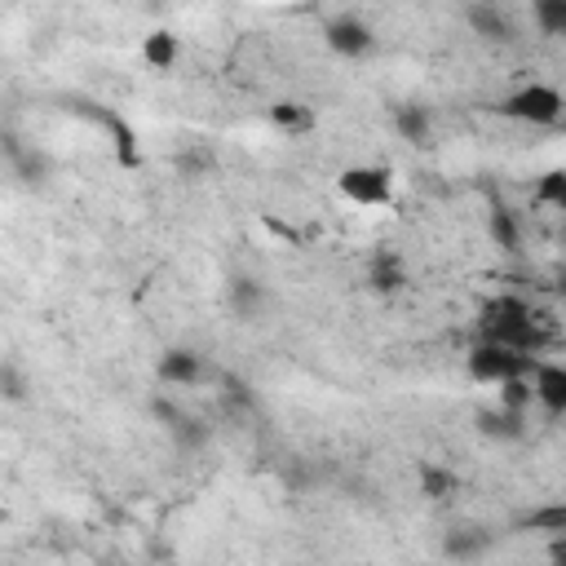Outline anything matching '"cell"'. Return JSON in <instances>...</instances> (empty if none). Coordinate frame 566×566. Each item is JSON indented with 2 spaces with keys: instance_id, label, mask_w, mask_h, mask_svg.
<instances>
[{
  "instance_id": "d6986e66",
  "label": "cell",
  "mask_w": 566,
  "mask_h": 566,
  "mask_svg": "<svg viewBox=\"0 0 566 566\" xmlns=\"http://www.w3.org/2000/svg\"><path fill=\"white\" fill-rule=\"evenodd\" d=\"M523 531H544V536H566V504H540L523 518Z\"/></svg>"
},
{
  "instance_id": "e0dca14e",
  "label": "cell",
  "mask_w": 566,
  "mask_h": 566,
  "mask_svg": "<svg viewBox=\"0 0 566 566\" xmlns=\"http://www.w3.org/2000/svg\"><path fill=\"white\" fill-rule=\"evenodd\" d=\"M487 231L496 240L500 253H518V221L504 204H491V217H487Z\"/></svg>"
},
{
  "instance_id": "277c9868",
  "label": "cell",
  "mask_w": 566,
  "mask_h": 566,
  "mask_svg": "<svg viewBox=\"0 0 566 566\" xmlns=\"http://www.w3.org/2000/svg\"><path fill=\"white\" fill-rule=\"evenodd\" d=\"M336 191L355 204H389V173L385 168H372V164H355L336 178Z\"/></svg>"
},
{
  "instance_id": "9c48e42d",
  "label": "cell",
  "mask_w": 566,
  "mask_h": 566,
  "mask_svg": "<svg viewBox=\"0 0 566 566\" xmlns=\"http://www.w3.org/2000/svg\"><path fill=\"white\" fill-rule=\"evenodd\" d=\"M531 385H536V399H540L549 412H566V368H557V363H536Z\"/></svg>"
},
{
  "instance_id": "44dd1931",
  "label": "cell",
  "mask_w": 566,
  "mask_h": 566,
  "mask_svg": "<svg viewBox=\"0 0 566 566\" xmlns=\"http://www.w3.org/2000/svg\"><path fill=\"white\" fill-rule=\"evenodd\" d=\"M421 491L429 500H447L451 491H456V474L442 469V465H421Z\"/></svg>"
},
{
  "instance_id": "f1b7e54d",
  "label": "cell",
  "mask_w": 566,
  "mask_h": 566,
  "mask_svg": "<svg viewBox=\"0 0 566 566\" xmlns=\"http://www.w3.org/2000/svg\"><path fill=\"white\" fill-rule=\"evenodd\" d=\"M549 566H566V536L549 540Z\"/></svg>"
},
{
  "instance_id": "5bb4252c",
  "label": "cell",
  "mask_w": 566,
  "mask_h": 566,
  "mask_svg": "<svg viewBox=\"0 0 566 566\" xmlns=\"http://www.w3.org/2000/svg\"><path fill=\"white\" fill-rule=\"evenodd\" d=\"M5 151H10V168H14V173H18L27 186H40V182H44V173H49V159H44V155L23 151L18 138H5Z\"/></svg>"
},
{
  "instance_id": "603a6c76",
  "label": "cell",
  "mask_w": 566,
  "mask_h": 566,
  "mask_svg": "<svg viewBox=\"0 0 566 566\" xmlns=\"http://www.w3.org/2000/svg\"><path fill=\"white\" fill-rule=\"evenodd\" d=\"M536 200H540V204H549V208H557V213H566V173H562V168H553V173H544V178H540Z\"/></svg>"
},
{
  "instance_id": "f546056e",
  "label": "cell",
  "mask_w": 566,
  "mask_h": 566,
  "mask_svg": "<svg viewBox=\"0 0 566 566\" xmlns=\"http://www.w3.org/2000/svg\"><path fill=\"white\" fill-rule=\"evenodd\" d=\"M557 293H562V297H566V274H562V279H557Z\"/></svg>"
},
{
  "instance_id": "52a82bcc",
  "label": "cell",
  "mask_w": 566,
  "mask_h": 566,
  "mask_svg": "<svg viewBox=\"0 0 566 566\" xmlns=\"http://www.w3.org/2000/svg\"><path fill=\"white\" fill-rule=\"evenodd\" d=\"M204 376V359L195 350H164L159 355V381L164 385H195Z\"/></svg>"
},
{
  "instance_id": "8fae6325",
  "label": "cell",
  "mask_w": 566,
  "mask_h": 566,
  "mask_svg": "<svg viewBox=\"0 0 566 566\" xmlns=\"http://www.w3.org/2000/svg\"><path fill=\"white\" fill-rule=\"evenodd\" d=\"M465 18H469V27H474L483 40H496V44L514 40V23H509L496 5H469V10H465Z\"/></svg>"
},
{
  "instance_id": "7c38bea8",
  "label": "cell",
  "mask_w": 566,
  "mask_h": 566,
  "mask_svg": "<svg viewBox=\"0 0 566 566\" xmlns=\"http://www.w3.org/2000/svg\"><path fill=\"white\" fill-rule=\"evenodd\" d=\"M178 53H182V44H178L173 31H151V36L142 40V59H146V67H155V72L178 67Z\"/></svg>"
},
{
  "instance_id": "ba28073f",
  "label": "cell",
  "mask_w": 566,
  "mask_h": 566,
  "mask_svg": "<svg viewBox=\"0 0 566 566\" xmlns=\"http://www.w3.org/2000/svg\"><path fill=\"white\" fill-rule=\"evenodd\" d=\"M491 549V531H483V527H451L447 536H442V553L451 557V562H474V557H483Z\"/></svg>"
},
{
  "instance_id": "ffe728a7",
  "label": "cell",
  "mask_w": 566,
  "mask_h": 566,
  "mask_svg": "<svg viewBox=\"0 0 566 566\" xmlns=\"http://www.w3.org/2000/svg\"><path fill=\"white\" fill-rule=\"evenodd\" d=\"M394 125H399V133H403L408 142H425V138H429V111H425V106H399Z\"/></svg>"
},
{
  "instance_id": "ac0fdd59",
  "label": "cell",
  "mask_w": 566,
  "mask_h": 566,
  "mask_svg": "<svg viewBox=\"0 0 566 566\" xmlns=\"http://www.w3.org/2000/svg\"><path fill=\"white\" fill-rule=\"evenodd\" d=\"M514 319H536L531 314V306L523 301V297H491L487 306H483V319L478 323H514Z\"/></svg>"
},
{
  "instance_id": "7a4b0ae2",
  "label": "cell",
  "mask_w": 566,
  "mask_h": 566,
  "mask_svg": "<svg viewBox=\"0 0 566 566\" xmlns=\"http://www.w3.org/2000/svg\"><path fill=\"white\" fill-rule=\"evenodd\" d=\"M536 363L540 359H527V355H514V350H500V346H487L478 342L469 350V376L483 381V385H504V381H523V376H536Z\"/></svg>"
},
{
  "instance_id": "5b68a950",
  "label": "cell",
  "mask_w": 566,
  "mask_h": 566,
  "mask_svg": "<svg viewBox=\"0 0 566 566\" xmlns=\"http://www.w3.org/2000/svg\"><path fill=\"white\" fill-rule=\"evenodd\" d=\"M323 40H327V49L346 53V59H363V53H368V49L376 44L372 27H368L363 18H355V14H342V18H332V23L323 27Z\"/></svg>"
},
{
  "instance_id": "83f0119b",
  "label": "cell",
  "mask_w": 566,
  "mask_h": 566,
  "mask_svg": "<svg viewBox=\"0 0 566 566\" xmlns=\"http://www.w3.org/2000/svg\"><path fill=\"white\" fill-rule=\"evenodd\" d=\"M226 389H231V403H235V408H253V394H248L235 376H226Z\"/></svg>"
},
{
  "instance_id": "9a60e30c",
  "label": "cell",
  "mask_w": 566,
  "mask_h": 566,
  "mask_svg": "<svg viewBox=\"0 0 566 566\" xmlns=\"http://www.w3.org/2000/svg\"><path fill=\"white\" fill-rule=\"evenodd\" d=\"M261 306H266V288H261L257 279H235V283H231V310H235L240 319H257Z\"/></svg>"
},
{
  "instance_id": "2e32d148",
  "label": "cell",
  "mask_w": 566,
  "mask_h": 566,
  "mask_svg": "<svg viewBox=\"0 0 566 566\" xmlns=\"http://www.w3.org/2000/svg\"><path fill=\"white\" fill-rule=\"evenodd\" d=\"M270 125L283 129V133H306V129H314V116H310V106H301V102H274L270 106Z\"/></svg>"
},
{
  "instance_id": "6da1fadb",
  "label": "cell",
  "mask_w": 566,
  "mask_h": 566,
  "mask_svg": "<svg viewBox=\"0 0 566 566\" xmlns=\"http://www.w3.org/2000/svg\"><path fill=\"white\" fill-rule=\"evenodd\" d=\"M566 111V98L553 85H523L500 102V116L523 120V125H557Z\"/></svg>"
},
{
  "instance_id": "d4e9b609",
  "label": "cell",
  "mask_w": 566,
  "mask_h": 566,
  "mask_svg": "<svg viewBox=\"0 0 566 566\" xmlns=\"http://www.w3.org/2000/svg\"><path fill=\"white\" fill-rule=\"evenodd\" d=\"M0 394H5V403H23L27 399V381H23V372L14 363L0 368Z\"/></svg>"
},
{
  "instance_id": "484cf974",
  "label": "cell",
  "mask_w": 566,
  "mask_h": 566,
  "mask_svg": "<svg viewBox=\"0 0 566 566\" xmlns=\"http://www.w3.org/2000/svg\"><path fill=\"white\" fill-rule=\"evenodd\" d=\"M208 168H213V151H204V146L178 155V173H186V178H204Z\"/></svg>"
},
{
  "instance_id": "4316f807",
  "label": "cell",
  "mask_w": 566,
  "mask_h": 566,
  "mask_svg": "<svg viewBox=\"0 0 566 566\" xmlns=\"http://www.w3.org/2000/svg\"><path fill=\"white\" fill-rule=\"evenodd\" d=\"M261 221H266V231H270V235H279V240H288V244H301V235L293 231L288 221H279V217H270V213H266Z\"/></svg>"
},
{
  "instance_id": "4fadbf2b",
  "label": "cell",
  "mask_w": 566,
  "mask_h": 566,
  "mask_svg": "<svg viewBox=\"0 0 566 566\" xmlns=\"http://www.w3.org/2000/svg\"><path fill=\"white\" fill-rule=\"evenodd\" d=\"M368 283H372V293H381V297L403 293V288H408L403 261H399V257H376V261H372V270H368Z\"/></svg>"
},
{
  "instance_id": "cb8c5ba5",
  "label": "cell",
  "mask_w": 566,
  "mask_h": 566,
  "mask_svg": "<svg viewBox=\"0 0 566 566\" xmlns=\"http://www.w3.org/2000/svg\"><path fill=\"white\" fill-rule=\"evenodd\" d=\"M536 23L549 36H566V0H536Z\"/></svg>"
},
{
  "instance_id": "3957f363",
  "label": "cell",
  "mask_w": 566,
  "mask_h": 566,
  "mask_svg": "<svg viewBox=\"0 0 566 566\" xmlns=\"http://www.w3.org/2000/svg\"><path fill=\"white\" fill-rule=\"evenodd\" d=\"M478 342L500 346V350H514L536 359L549 346V332L540 327V319H514V323H478Z\"/></svg>"
},
{
  "instance_id": "8992f818",
  "label": "cell",
  "mask_w": 566,
  "mask_h": 566,
  "mask_svg": "<svg viewBox=\"0 0 566 566\" xmlns=\"http://www.w3.org/2000/svg\"><path fill=\"white\" fill-rule=\"evenodd\" d=\"M151 412H155V416L164 421V429L173 434V442H178V447L195 451V447H204V442H208V425H204V421H195L191 412L173 408L168 399H155V403H151Z\"/></svg>"
},
{
  "instance_id": "7402d4cb",
  "label": "cell",
  "mask_w": 566,
  "mask_h": 566,
  "mask_svg": "<svg viewBox=\"0 0 566 566\" xmlns=\"http://www.w3.org/2000/svg\"><path fill=\"white\" fill-rule=\"evenodd\" d=\"M531 399H536L531 376H523V381H504V385H500V408H504V412H527Z\"/></svg>"
},
{
  "instance_id": "30bf717a",
  "label": "cell",
  "mask_w": 566,
  "mask_h": 566,
  "mask_svg": "<svg viewBox=\"0 0 566 566\" xmlns=\"http://www.w3.org/2000/svg\"><path fill=\"white\" fill-rule=\"evenodd\" d=\"M474 421H478V434H483V438H496V442H514V438H523V429H527V425H523V412H504V408H496V412L483 408Z\"/></svg>"
}]
</instances>
